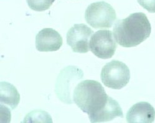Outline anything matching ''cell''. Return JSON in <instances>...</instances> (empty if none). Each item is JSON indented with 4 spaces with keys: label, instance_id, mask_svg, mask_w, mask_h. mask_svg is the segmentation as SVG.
I'll return each mask as SVG.
<instances>
[{
    "label": "cell",
    "instance_id": "obj_7",
    "mask_svg": "<svg viewBox=\"0 0 155 123\" xmlns=\"http://www.w3.org/2000/svg\"><path fill=\"white\" fill-rule=\"evenodd\" d=\"M93 30L85 24H75L67 33V43L75 53H86L90 50L88 39Z\"/></svg>",
    "mask_w": 155,
    "mask_h": 123
},
{
    "label": "cell",
    "instance_id": "obj_6",
    "mask_svg": "<svg viewBox=\"0 0 155 123\" xmlns=\"http://www.w3.org/2000/svg\"><path fill=\"white\" fill-rule=\"evenodd\" d=\"M113 32L110 30H99L94 33L90 40L92 53L101 59H110L115 54L117 44Z\"/></svg>",
    "mask_w": 155,
    "mask_h": 123
},
{
    "label": "cell",
    "instance_id": "obj_13",
    "mask_svg": "<svg viewBox=\"0 0 155 123\" xmlns=\"http://www.w3.org/2000/svg\"><path fill=\"white\" fill-rule=\"evenodd\" d=\"M137 2L148 12L155 13V0H137Z\"/></svg>",
    "mask_w": 155,
    "mask_h": 123
},
{
    "label": "cell",
    "instance_id": "obj_12",
    "mask_svg": "<svg viewBox=\"0 0 155 123\" xmlns=\"http://www.w3.org/2000/svg\"><path fill=\"white\" fill-rule=\"evenodd\" d=\"M49 119H51V118L46 112L35 111L27 114L24 122H42V120L43 122H49Z\"/></svg>",
    "mask_w": 155,
    "mask_h": 123
},
{
    "label": "cell",
    "instance_id": "obj_2",
    "mask_svg": "<svg viewBox=\"0 0 155 123\" xmlns=\"http://www.w3.org/2000/svg\"><path fill=\"white\" fill-rule=\"evenodd\" d=\"M73 101L91 119L101 112L109 103L108 96L99 82L84 80L77 84L74 90Z\"/></svg>",
    "mask_w": 155,
    "mask_h": 123
},
{
    "label": "cell",
    "instance_id": "obj_4",
    "mask_svg": "<svg viewBox=\"0 0 155 123\" xmlns=\"http://www.w3.org/2000/svg\"><path fill=\"white\" fill-rule=\"evenodd\" d=\"M87 23L95 29L111 28L117 15L114 8L105 2H95L88 6L85 13Z\"/></svg>",
    "mask_w": 155,
    "mask_h": 123
},
{
    "label": "cell",
    "instance_id": "obj_11",
    "mask_svg": "<svg viewBox=\"0 0 155 123\" xmlns=\"http://www.w3.org/2000/svg\"><path fill=\"white\" fill-rule=\"evenodd\" d=\"M55 0H26L28 5L36 12H44L48 9Z\"/></svg>",
    "mask_w": 155,
    "mask_h": 123
},
{
    "label": "cell",
    "instance_id": "obj_8",
    "mask_svg": "<svg viewBox=\"0 0 155 123\" xmlns=\"http://www.w3.org/2000/svg\"><path fill=\"white\" fill-rule=\"evenodd\" d=\"M62 43L61 35L52 28L42 29L36 36V48L39 51H56L61 48Z\"/></svg>",
    "mask_w": 155,
    "mask_h": 123
},
{
    "label": "cell",
    "instance_id": "obj_1",
    "mask_svg": "<svg viewBox=\"0 0 155 123\" xmlns=\"http://www.w3.org/2000/svg\"><path fill=\"white\" fill-rule=\"evenodd\" d=\"M151 26L147 15L143 13H132L127 18L117 21L113 34L121 46H137L150 36Z\"/></svg>",
    "mask_w": 155,
    "mask_h": 123
},
{
    "label": "cell",
    "instance_id": "obj_5",
    "mask_svg": "<svg viewBox=\"0 0 155 123\" xmlns=\"http://www.w3.org/2000/svg\"><path fill=\"white\" fill-rule=\"evenodd\" d=\"M101 78L105 86L114 89H120L129 83L130 71L128 67L123 62L113 60L103 67Z\"/></svg>",
    "mask_w": 155,
    "mask_h": 123
},
{
    "label": "cell",
    "instance_id": "obj_10",
    "mask_svg": "<svg viewBox=\"0 0 155 123\" xmlns=\"http://www.w3.org/2000/svg\"><path fill=\"white\" fill-rule=\"evenodd\" d=\"M0 94L2 104H6L12 109L16 108L19 103L20 95L15 86L7 82H2Z\"/></svg>",
    "mask_w": 155,
    "mask_h": 123
},
{
    "label": "cell",
    "instance_id": "obj_3",
    "mask_svg": "<svg viewBox=\"0 0 155 123\" xmlns=\"http://www.w3.org/2000/svg\"><path fill=\"white\" fill-rule=\"evenodd\" d=\"M84 77L83 71L74 66H69L62 70L58 75L55 86V92L62 102L72 104V95L77 82Z\"/></svg>",
    "mask_w": 155,
    "mask_h": 123
},
{
    "label": "cell",
    "instance_id": "obj_9",
    "mask_svg": "<svg viewBox=\"0 0 155 123\" xmlns=\"http://www.w3.org/2000/svg\"><path fill=\"white\" fill-rule=\"evenodd\" d=\"M126 118L128 122L152 123L155 119V110L147 102L137 103L128 110Z\"/></svg>",
    "mask_w": 155,
    "mask_h": 123
}]
</instances>
